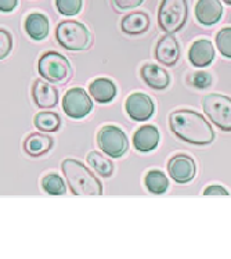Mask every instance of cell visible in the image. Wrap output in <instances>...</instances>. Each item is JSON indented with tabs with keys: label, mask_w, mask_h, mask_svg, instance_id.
Returning a JSON list of instances; mask_svg holds the SVG:
<instances>
[{
	"label": "cell",
	"mask_w": 231,
	"mask_h": 259,
	"mask_svg": "<svg viewBox=\"0 0 231 259\" xmlns=\"http://www.w3.org/2000/svg\"><path fill=\"white\" fill-rule=\"evenodd\" d=\"M33 123L42 132H57L61 126V118L56 112H39L35 116Z\"/></svg>",
	"instance_id": "obj_23"
},
{
	"label": "cell",
	"mask_w": 231,
	"mask_h": 259,
	"mask_svg": "<svg viewBox=\"0 0 231 259\" xmlns=\"http://www.w3.org/2000/svg\"><path fill=\"white\" fill-rule=\"evenodd\" d=\"M61 169L68 182L69 189L75 196H101L103 186L95 174L78 159L67 158L61 164Z\"/></svg>",
	"instance_id": "obj_2"
},
{
	"label": "cell",
	"mask_w": 231,
	"mask_h": 259,
	"mask_svg": "<svg viewBox=\"0 0 231 259\" xmlns=\"http://www.w3.org/2000/svg\"><path fill=\"white\" fill-rule=\"evenodd\" d=\"M202 108L209 121L224 132H231V99L228 96L210 93L202 99Z\"/></svg>",
	"instance_id": "obj_6"
},
{
	"label": "cell",
	"mask_w": 231,
	"mask_h": 259,
	"mask_svg": "<svg viewBox=\"0 0 231 259\" xmlns=\"http://www.w3.org/2000/svg\"><path fill=\"white\" fill-rule=\"evenodd\" d=\"M159 131L154 125H143L133 136V146L140 153H150L158 147Z\"/></svg>",
	"instance_id": "obj_16"
},
{
	"label": "cell",
	"mask_w": 231,
	"mask_h": 259,
	"mask_svg": "<svg viewBox=\"0 0 231 259\" xmlns=\"http://www.w3.org/2000/svg\"><path fill=\"white\" fill-rule=\"evenodd\" d=\"M18 0H0V11L2 13H11L16 9Z\"/></svg>",
	"instance_id": "obj_31"
},
{
	"label": "cell",
	"mask_w": 231,
	"mask_h": 259,
	"mask_svg": "<svg viewBox=\"0 0 231 259\" xmlns=\"http://www.w3.org/2000/svg\"><path fill=\"white\" fill-rule=\"evenodd\" d=\"M33 103L40 108H53L58 103V92L46 79H36L31 89Z\"/></svg>",
	"instance_id": "obj_13"
},
{
	"label": "cell",
	"mask_w": 231,
	"mask_h": 259,
	"mask_svg": "<svg viewBox=\"0 0 231 259\" xmlns=\"http://www.w3.org/2000/svg\"><path fill=\"white\" fill-rule=\"evenodd\" d=\"M140 76L148 88L155 90H165L170 83V76L166 69H163L157 64L143 65L140 69Z\"/></svg>",
	"instance_id": "obj_14"
},
{
	"label": "cell",
	"mask_w": 231,
	"mask_h": 259,
	"mask_svg": "<svg viewBox=\"0 0 231 259\" xmlns=\"http://www.w3.org/2000/svg\"><path fill=\"white\" fill-rule=\"evenodd\" d=\"M56 39L61 48L71 52H82L89 49L91 45V33L87 27L82 22L72 20L58 24L56 29Z\"/></svg>",
	"instance_id": "obj_3"
},
{
	"label": "cell",
	"mask_w": 231,
	"mask_h": 259,
	"mask_svg": "<svg viewBox=\"0 0 231 259\" xmlns=\"http://www.w3.org/2000/svg\"><path fill=\"white\" fill-rule=\"evenodd\" d=\"M191 85L198 88V89H206L212 85V76L205 71H197L193 74Z\"/></svg>",
	"instance_id": "obj_28"
},
{
	"label": "cell",
	"mask_w": 231,
	"mask_h": 259,
	"mask_svg": "<svg viewBox=\"0 0 231 259\" xmlns=\"http://www.w3.org/2000/svg\"><path fill=\"white\" fill-rule=\"evenodd\" d=\"M114 5L121 9V10H130V9H136L142 5L144 0H112Z\"/></svg>",
	"instance_id": "obj_29"
},
{
	"label": "cell",
	"mask_w": 231,
	"mask_h": 259,
	"mask_svg": "<svg viewBox=\"0 0 231 259\" xmlns=\"http://www.w3.org/2000/svg\"><path fill=\"white\" fill-rule=\"evenodd\" d=\"M216 46L223 57L231 58V28H223L216 35Z\"/></svg>",
	"instance_id": "obj_26"
},
{
	"label": "cell",
	"mask_w": 231,
	"mask_h": 259,
	"mask_svg": "<svg viewBox=\"0 0 231 259\" xmlns=\"http://www.w3.org/2000/svg\"><path fill=\"white\" fill-rule=\"evenodd\" d=\"M223 3H226V5L231 6V0H223Z\"/></svg>",
	"instance_id": "obj_32"
},
{
	"label": "cell",
	"mask_w": 231,
	"mask_h": 259,
	"mask_svg": "<svg viewBox=\"0 0 231 259\" xmlns=\"http://www.w3.org/2000/svg\"><path fill=\"white\" fill-rule=\"evenodd\" d=\"M213 58H215V49L209 40L200 39L191 45L189 50V60L195 68H205L212 64Z\"/></svg>",
	"instance_id": "obj_15"
},
{
	"label": "cell",
	"mask_w": 231,
	"mask_h": 259,
	"mask_svg": "<svg viewBox=\"0 0 231 259\" xmlns=\"http://www.w3.org/2000/svg\"><path fill=\"white\" fill-rule=\"evenodd\" d=\"M189 18L187 0H162L158 9V25L165 33L181 31Z\"/></svg>",
	"instance_id": "obj_4"
},
{
	"label": "cell",
	"mask_w": 231,
	"mask_h": 259,
	"mask_svg": "<svg viewBox=\"0 0 231 259\" xmlns=\"http://www.w3.org/2000/svg\"><path fill=\"white\" fill-rule=\"evenodd\" d=\"M155 58L165 67H173L180 58V46L172 33H166L155 46Z\"/></svg>",
	"instance_id": "obj_12"
},
{
	"label": "cell",
	"mask_w": 231,
	"mask_h": 259,
	"mask_svg": "<svg viewBox=\"0 0 231 259\" xmlns=\"http://www.w3.org/2000/svg\"><path fill=\"white\" fill-rule=\"evenodd\" d=\"M125 108H126L127 115L130 116V119L136 122L148 121L155 111V106H154L151 97L146 93H140V92L131 93L127 97Z\"/></svg>",
	"instance_id": "obj_9"
},
{
	"label": "cell",
	"mask_w": 231,
	"mask_h": 259,
	"mask_svg": "<svg viewBox=\"0 0 231 259\" xmlns=\"http://www.w3.org/2000/svg\"><path fill=\"white\" fill-rule=\"evenodd\" d=\"M144 185L153 194H163L168 190L169 180L161 170H150L144 178Z\"/></svg>",
	"instance_id": "obj_21"
},
{
	"label": "cell",
	"mask_w": 231,
	"mask_h": 259,
	"mask_svg": "<svg viewBox=\"0 0 231 259\" xmlns=\"http://www.w3.org/2000/svg\"><path fill=\"white\" fill-rule=\"evenodd\" d=\"M150 28V17L143 11H134L122 18L121 29L129 36H140Z\"/></svg>",
	"instance_id": "obj_17"
},
{
	"label": "cell",
	"mask_w": 231,
	"mask_h": 259,
	"mask_svg": "<svg viewBox=\"0 0 231 259\" xmlns=\"http://www.w3.org/2000/svg\"><path fill=\"white\" fill-rule=\"evenodd\" d=\"M99 148L110 158H121L129 150V139L121 127L107 125L97 133Z\"/></svg>",
	"instance_id": "obj_7"
},
{
	"label": "cell",
	"mask_w": 231,
	"mask_h": 259,
	"mask_svg": "<svg viewBox=\"0 0 231 259\" xmlns=\"http://www.w3.org/2000/svg\"><path fill=\"white\" fill-rule=\"evenodd\" d=\"M37 68L43 79L53 85H64L72 76V68L69 61L67 57L57 52H46L43 54L39 60Z\"/></svg>",
	"instance_id": "obj_5"
},
{
	"label": "cell",
	"mask_w": 231,
	"mask_h": 259,
	"mask_svg": "<svg viewBox=\"0 0 231 259\" xmlns=\"http://www.w3.org/2000/svg\"><path fill=\"white\" fill-rule=\"evenodd\" d=\"M194 14L201 25L212 27L221 20L223 6L220 0H198L195 3Z\"/></svg>",
	"instance_id": "obj_11"
},
{
	"label": "cell",
	"mask_w": 231,
	"mask_h": 259,
	"mask_svg": "<svg viewBox=\"0 0 231 259\" xmlns=\"http://www.w3.org/2000/svg\"><path fill=\"white\" fill-rule=\"evenodd\" d=\"M204 194L205 196H228L230 193L224 187H221V186L212 185L206 187L205 190H204Z\"/></svg>",
	"instance_id": "obj_30"
},
{
	"label": "cell",
	"mask_w": 231,
	"mask_h": 259,
	"mask_svg": "<svg viewBox=\"0 0 231 259\" xmlns=\"http://www.w3.org/2000/svg\"><path fill=\"white\" fill-rule=\"evenodd\" d=\"M87 162L91 166V169H95L96 174H99L103 178H111L114 174V164L111 162V159L105 158L104 155H101L97 151L89 153Z\"/></svg>",
	"instance_id": "obj_22"
},
{
	"label": "cell",
	"mask_w": 231,
	"mask_h": 259,
	"mask_svg": "<svg viewBox=\"0 0 231 259\" xmlns=\"http://www.w3.org/2000/svg\"><path fill=\"white\" fill-rule=\"evenodd\" d=\"M54 146V140L43 133H31L24 142V151L32 158H39L48 154Z\"/></svg>",
	"instance_id": "obj_18"
},
{
	"label": "cell",
	"mask_w": 231,
	"mask_h": 259,
	"mask_svg": "<svg viewBox=\"0 0 231 259\" xmlns=\"http://www.w3.org/2000/svg\"><path fill=\"white\" fill-rule=\"evenodd\" d=\"M168 172L176 183H180V185L189 183L194 179L195 172H197L195 161L186 154L174 155L173 158L169 159Z\"/></svg>",
	"instance_id": "obj_10"
},
{
	"label": "cell",
	"mask_w": 231,
	"mask_h": 259,
	"mask_svg": "<svg viewBox=\"0 0 231 259\" xmlns=\"http://www.w3.org/2000/svg\"><path fill=\"white\" fill-rule=\"evenodd\" d=\"M13 50V36L9 31L0 29V60L6 58Z\"/></svg>",
	"instance_id": "obj_27"
},
{
	"label": "cell",
	"mask_w": 231,
	"mask_h": 259,
	"mask_svg": "<svg viewBox=\"0 0 231 259\" xmlns=\"http://www.w3.org/2000/svg\"><path fill=\"white\" fill-rule=\"evenodd\" d=\"M83 0H56V7L61 16H76L82 10Z\"/></svg>",
	"instance_id": "obj_25"
},
{
	"label": "cell",
	"mask_w": 231,
	"mask_h": 259,
	"mask_svg": "<svg viewBox=\"0 0 231 259\" xmlns=\"http://www.w3.org/2000/svg\"><path fill=\"white\" fill-rule=\"evenodd\" d=\"M89 92L97 103L107 104V103H111L115 99L116 86L111 79L97 78V79H95L90 83Z\"/></svg>",
	"instance_id": "obj_20"
},
{
	"label": "cell",
	"mask_w": 231,
	"mask_h": 259,
	"mask_svg": "<svg viewBox=\"0 0 231 259\" xmlns=\"http://www.w3.org/2000/svg\"><path fill=\"white\" fill-rule=\"evenodd\" d=\"M63 110L72 119H83L93 110V103L83 88H72L64 95Z\"/></svg>",
	"instance_id": "obj_8"
},
{
	"label": "cell",
	"mask_w": 231,
	"mask_h": 259,
	"mask_svg": "<svg viewBox=\"0 0 231 259\" xmlns=\"http://www.w3.org/2000/svg\"><path fill=\"white\" fill-rule=\"evenodd\" d=\"M42 187L43 190L50 196H63L67 191L65 182L57 174H49L46 176H43Z\"/></svg>",
	"instance_id": "obj_24"
},
{
	"label": "cell",
	"mask_w": 231,
	"mask_h": 259,
	"mask_svg": "<svg viewBox=\"0 0 231 259\" xmlns=\"http://www.w3.org/2000/svg\"><path fill=\"white\" fill-rule=\"evenodd\" d=\"M170 131L186 143L208 146L215 140V132L204 116L191 110H177L169 115Z\"/></svg>",
	"instance_id": "obj_1"
},
{
	"label": "cell",
	"mask_w": 231,
	"mask_h": 259,
	"mask_svg": "<svg viewBox=\"0 0 231 259\" xmlns=\"http://www.w3.org/2000/svg\"><path fill=\"white\" fill-rule=\"evenodd\" d=\"M25 31L32 40L42 42L49 35V20L42 13H32L26 17Z\"/></svg>",
	"instance_id": "obj_19"
}]
</instances>
